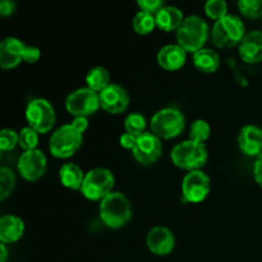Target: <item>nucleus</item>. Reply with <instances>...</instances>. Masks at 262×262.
Instances as JSON below:
<instances>
[{
    "label": "nucleus",
    "mask_w": 262,
    "mask_h": 262,
    "mask_svg": "<svg viewBox=\"0 0 262 262\" xmlns=\"http://www.w3.org/2000/svg\"><path fill=\"white\" fill-rule=\"evenodd\" d=\"M99 211L102 223L112 229L123 228L132 217L130 202L122 192L113 191L107 194L102 201H100Z\"/></svg>",
    "instance_id": "nucleus-1"
},
{
    "label": "nucleus",
    "mask_w": 262,
    "mask_h": 262,
    "mask_svg": "<svg viewBox=\"0 0 262 262\" xmlns=\"http://www.w3.org/2000/svg\"><path fill=\"white\" fill-rule=\"evenodd\" d=\"M209 37V26L199 15L184 18L181 27L177 30V41L187 53H197L204 49Z\"/></svg>",
    "instance_id": "nucleus-2"
},
{
    "label": "nucleus",
    "mask_w": 262,
    "mask_h": 262,
    "mask_svg": "<svg viewBox=\"0 0 262 262\" xmlns=\"http://www.w3.org/2000/svg\"><path fill=\"white\" fill-rule=\"evenodd\" d=\"M209 152L205 143L188 140L178 143L170 152V159L176 166L186 170H200L206 164Z\"/></svg>",
    "instance_id": "nucleus-3"
},
{
    "label": "nucleus",
    "mask_w": 262,
    "mask_h": 262,
    "mask_svg": "<svg viewBox=\"0 0 262 262\" xmlns=\"http://www.w3.org/2000/svg\"><path fill=\"white\" fill-rule=\"evenodd\" d=\"M245 36V23L234 14H228L216 20L211 30V40L217 48H233L239 45Z\"/></svg>",
    "instance_id": "nucleus-4"
},
{
    "label": "nucleus",
    "mask_w": 262,
    "mask_h": 262,
    "mask_svg": "<svg viewBox=\"0 0 262 262\" xmlns=\"http://www.w3.org/2000/svg\"><path fill=\"white\" fill-rule=\"evenodd\" d=\"M186 125L184 115L176 107H164L151 118L150 127L160 140H170L182 133Z\"/></svg>",
    "instance_id": "nucleus-5"
},
{
    "label": "nucleus",
    "mask_w": 262,
    "mask_h": 262,
    "mask_svg": "<svg viewBox=\"0 0 262 262\" xmlns=\"http://www.w3.org/2000/svg\"><path fill=\"white\" fill-rule=\"evenodd\" d=\"M115 184L114 174L105 168H95L86 173L81 192L91 201H102L113 192Z\"/></svg>",
    "instance_id": "nucleus-6"
},
{
    "label": "nucleus",
    "mask_w": 262,
    "mask_h": 262,
    "mask_svg": "<svg viewBox=\"0 0 262 262\" xmlns=\"http://www.w3.org/2000/svg\"><path fill=\"white\" fill-rule=\"evenodd\" d=\"M83 142L82 133L74 129L72 124H64L51 135L49 141V150L51 155L59 159L73 156Z\"/></svg>",
    "instance_id": "nucleus-7"
},
{
    "label": "nucleus",
    "mask_w": 262,
    "mask_h": 262,
    "mask_svg": "<svg viewBox=\"0 0 262 262\" xmlns=\"http://www.w3.org/2000/svg\"><path fill=\"white\" fill-rule=\"evenodd\" d=\"M26 120L37 133H48L55 124V110L46 99H33L26 107Z\"/></svg>",
    "instance_id": "nucleus-8"
},
{
    "label": "nucleus",
    "mask_w": 262,
    "mask_h": 262,
    "mask_svg": "<svg viewBox=\"0 0 262 262\" xmlns=\"http://www.w3.org/2000/svg\"><path fill=\"white\" fill-rule=\"evenodd\" d=\"M66 107L69 114L77 117L87 118L101 107L100 95L89 87H81L71 92L66 99Z\"/></svg>",
    "instance_id": "nucleus-9"
},
{
    "label": "nucleus",
    "mask_w": 262,
    "mask_h": 262,
    "mask_svg": "<svg viewBox=\"0 0 262 262\" xmlns=\"http://www.w3.org/2000/svg\"><path fill=\"white\" fill-rule=\"evenodd\" d=\"M211 181L209 176L202 170H193L186 174L182 181V194L187 202L199 204L209 194Z\"/></svg>",
    "instance_id": "nucleus-10"
},
{
    "label": "nucleus",
    "mask_w": 262,
    "mask_h": 262,
    "mask_svg": "<svg viewBox=\"0 0 262 262\" xmlns=\"http://www.w3.org/2000/svg\"><path fill=\"white\" fill-rule=\"evenodd\" d=\"M48 160H46L45 154L38 148L35 150H28L20 155L18 160L17 168L20 176L26 181L35 182L40 179L45 174Z\"/></svg>",
    "instance_id": "nucleus-11"
},
{
    "label": "nucleus",
    "mask_w": 262,
    "mask_h": 262,
    "mask_svg": "<svg viewBox=\"0 0 262 262\" xmlns=\"http://www.w3.org/2000/svg\"><path fill=\"white\" fill-rule=\"evenodd\" d=\"M161 152H163V145L160 138L150 132H145L138 136L137 142L132 150L133 158L143 165L155 163L161 156Z\"/></svg>",
    "instance_id": "nucleus-12"
},
{
    "label": "nucleus",
    "mask_w": 262,
    "mask_h": 262,
    "mask_svg": "<svg viewBox=\"0 0 262 262\" xmlns=\"http://www.w3.org/2000/svg\"><path fill=\"white\" fill-rule=\"evenodd\" d=\"M99 95L101 107L109 114H122L129 105L128 92L119 84L112 83Z\"/></svg>",
    "instance_id": "nucleus-13"
},
{
    "label": "nucleus",
    "mask_w": 262,
    "mask_h": 262,
    "mask_svg": "<svg viewBox=\"0 0 262 262\" xmlns=\"http://www.w3.org/2000/svg\"><path fill=\"white\" fill-rule=\"evenodd\" d=\"M147 247L154 255L166 256L174 250L176 238L170 229L165 227H155L147 234Z\"/></svg>",
    "instance_id": "nucleus-14"
},
{
    "label": "nucleus",
    "mask_w": 262,
    "mask_h": 262,
    "mask_svg": "<svg viewBox=\"0 0 262 262\" xmlns=\"http://www.w3.org/2000/svg\"><path fill=\"white\" fill-rule=\"evenodd\" d=\"M26 43L17 37H7L0 42V67L10 69L23 60Z\"/></svg>",
    "instance_id": "nucleus-15"
},
{
    "label": "nucleus",
    "mask_w": 262,
    "mask_h": 262,
    "mask_svg": "<svg viewBox=\"0 0 262 262\" xmlns=\"http://www.w3.org/2000/svg\"><path fill=\"white\" fill-rule=\"evenodd\" d=\"M238 51L246 63L255 64L262 61V31H251L246 33L238 45Z\"/></svg>",
    "instance_id": "nucleus-16"
},
{
    "label": "nucleus",
    "mask_w": 262,
    "mask_h": 262,
    "mask_svg": "<svg viewBox=\"0 0 262 262\" xmlns=\"http://www.w3.org/2000/svg\"><path fill=\"white\" fill-rule=\"evenodd\" d=\"M241 151L248 156L262 155V129L256 125H245L238 133Z\"/></svg>",
    "instance_id": "nucleus-17"
},
{
    "label": "nucleus",
    "mask_w": 262,
    "mask_h": 262,
    "mask_svg": "<svg viewBox=\"0 0 262 262\" xmlns=\"http://www.w3.org/2000/svg\"><path fill=\"white\" fill-rule=\"evenodd\" d=\"M187 51L179 45L163 46L158 53V63L166 71H178L186 64Z\"/></svg>",
    "instance_id": "nucleus-18"
},
{
    "label": "nucleus",
    "mask_w": 262,
    "mask_h": 262,
    "mask_svg": "<svg viewBox=\"0 0 262 262\" xmlns=\"http://www.w3.org/2000/svg\"><path fill=\"white\" fill-rule=\"evenodd\" d=\"M25 223L15 215H4L0 219V241L2 243H14L22 238Z\"/></svg>",
    "instance_id": "nucleus-19"
},
{
    "label": "nucleus",
    "mask_w": 262,
    "mask_h": 262,
    "mask_svg": "<svg viewBox=\"0 0 262 262\" xmlns=\"http://www.w3.org/2000/svg\"><path fill=\"white\" fill-rule=\"evenodd\" d=\"M155 19L156 27L165 32H170V31H177L181 27L184 17L183 12L179 8L173 7V5H165L156 13Z\"/></svg>",
    "instance_id": "nucleus-20"
},
{
    "label": "nucleus",
    "mask_w": 262,
    "mask_h": 262,
    "mask_svg": "<svg viewBox=\"0 0 262 262\" xmlns=\"http://www.w3.org/2000/svg\"><path fill=\"white\" fill-rule=\"evenodd\" d=\"M84 176L86 174L83 173V170L77 164L73 163L64 164L59 170V178H60L61 184L67 188L73 189V191H77V189L81 191Z\"/></svg>",
    "instance_id": "nucleus-21"
},
{
    "label": "nucleus",
    "mask_w": 262,
    "mask_h": 262,
    "mask_svg": "<svg viewBox=\"0 0 262 262\" xmlns=\"http://www.w3.org/2000/svg\"><path fill=\"white\" fill-rule=\"evenodd\" d=\"M193 64L202 73H214L220 66V56L211 49H201L193 54Z\"/></svg>",
    "instance_id": "nucleus-22"
},
{
    "label": "nucleus",
    "mask_w": 262,
    "mask_h": 262,
    "mask_svg": "<svg viewBox=\"0 0 262 262\" xmlns=\"http://www.w3.org/2000/svg\"><path fill=\"white\" fill-rule=\"evenodd\" d=\"M86 83L89 89L94 90L95 92L100 94L107 86L112 84L110 83L109 72L104 67H95V68L90 69L86 76Z\"/></svg>",
    "instance_id": "nucleus-23"
},
{
    "label": "nucleus",
    "mask_w": 262,
    "mask_h": 262,
    "mask_svg": "<svg viewBox=\"0 0 262 262\" xmlns=\"http://www.w3.org/2000/svg\"><path fill=\"white\" fill-rule=\"evenodd\" d=\"M133 30L138 33V35H148L152 32L156 27V19L155 15L147 12H140L135 15L132 20Z\"/></svg>",
    "instance_id": "nucleus-24"
},
{
    "label": "nucleus",
    "mask_w": 262,
    "mask_h": 262,
    "mask_svg": "<svg viewBox=\"0 0 262 262\" xmlns=\"http://www.w3.org/2000/svg\"><path fill=\"white\" fill-rule=\"evenodd\" d=\"M15 187V174L7 166H3L0 169V200L4 201Z\"/></svg>",
    "instance_id": "nucleus-25"
},
{
    "label": "nucleus",
    "mask_w": 262,
    "mask_h": 262,
    "mask_svg": "<svg viewBox=\"0 0 262 262\" xmlns=\"http://www.w3.org/2000/svg\"><path fill=\"white\" fill-rule=\"evenodd\" d=\"M124 128L129 135L141 136L146 129V118L140 113H130L124 120Z\"/></svg>",
    "instance_id": "nucleus-26"
},
{
    "label": "nucleus",
    "mask_w": 262,
    "mask_h": 262,
    "mask_svg": "<svg viewBox=\"0 0 262 262\" xmlns=\"http://www.w3.org/2000/svg\"><path fill=\"white\" fill-rule=\"evenodd\" d=\"M210 133H211V128L209 123L204 119H197L192 123L189 128V140L204 143L210 137Z\"/></svg>",
    "instance_id": "nucleus-27"
},
{
    "label": "nucleus",
    "mask_w": 262,
    "mask_h": 262,
    "mask_svg": "<svg viewBox=\"0 0 262 262\" xmlns=\"http://www.w3.org/2000/svg\"><path fill=\"white\" fill-rule=\"evenodd\" d=\"M18 145L23 148L25 151L28 150H35L37 148L38 145V133L36 132L33 128L31 127H25L18 132Z\"/></svg>",
    "instance_id": "nucleus-28"
},
{
    "label": "nucleus",
    "mask_w": 262,
    "mask_h": 262,
    "mask_svg": "<svg viewBox=\"0 0 262 262\" xmlns=\"http://www.w3.org/2000/svg\"><path fill=\"white\" fill-rule=\"evenodd\" d=\"M205 12L215 22L228 15V4L224 0H209L205 4Z\"/></svg>",
    "instance_id": "nucleus-29"
},
{
    "label": "nucleus",
    "mask_w": 262,
    "mask_h": 262,
    "mask_svg": "<svg viewBox=\"0 0 262 262\" xmlns=\"http://www.w3.org/2000/svg\"><path fill=\"white\" fill-rule=\"evenodd\" d=\"M238 8L248 18L262 17V0H241L238 2Z\"/></svg>",
    "instance_id": "nucleus-30"
},
{
    "label": "nucleus",
    "mask_w": 262,
    "mask_h": 262,
    "mask_svg": "<svg viewBox=\"0 0 262 262\" xmlns=\"http://www.w3.org/2000/svg\"><path fill=\"white\" fill-rule=\"evenodd\" d=\"M18 133L10 128H4L0 132V150L2 151H10L18 145Z\"/></svg>",
    "instance_id": "nucleus-31"
},
{
    "label": "nucleus",
    "mask_w": 262,
    "mask_h": 262,
    "mask_svg": "<svg viewBox=\"0 0 262 262\" xmlns=\"http://www.w3.org/2000/svg\"><path fill=\"white\" fill-rule=\"evenodd\" d=\"M138 7L141 8L142 12H147L155 15L165 5H164L163 0H138Z\"/></svg>",
    "instance_id": "nucleus-32"
},
{
    "label": "nucleus",
    "mask_w": 262,
    "mask_h": 262,
    "mask_svg": "<svg viewBox=\"0 0 262 262\" xmlns=\"http://www.w3.org/2000/svg\"><path fill=\"white\" fill-rule=\"evenodd\" d=\"M41 51L37 46H26L25 53H23V61L28 64H33L40 59Z\"/></svg>",
    "instance_id": "nucleus-33"
},
{
    "label": "nucleus",
    "mask_w": 262,
    "mask_h": 262,
    "mask_svg": "<svg viewBox=\"0 0 262 262\" xmlns=\"http://www.w3.org/2000/svg\"><path fill=\"white\" fill-rule=\"evenodd\" d=\"M15 8H17V4L12 0H2L0 2V14L4 17L12 15L15 12Z\"/></svg>",
    "instance_id": "nucleus-34"
},
{
    "label": "nucleus",
    "mask_w": 262,
    "mask_h": 262,
    "mask_svg": "<svg viewBox=\"0 0 262 262\" xmlns=\"http://www.w3.org/2000/svg\"><path fill=\"white\" fill-rule=\"evenodd\" d=\"M136 142H137V137L133 135H129V133H124V135L120 136L119 143L122 147L128 148V150H133Z\"/></svg>",
    "instance_id": "nucleus-35"
},
{
    "label": "nucleus",
    "mask_w": 262,
    "mask_h": 262,
    "mask_svg": "<svg viewBox=\"0 0 262 262\" xmlns=\"http://www.w3.org/2000/svg\"><path fill=\"white\" fill-rule=\"evenodd\" d=\"M71 124L72 127H73L76 130H78L79 133H83L84 130L87 129V127H89V120H87V118L84 117H77L74 118L73 122H72Z\"/></svg>",
    "instance_id": "nucleus-36"
},
{
    "label": "nucleus",
    "mask_w": 262,
    "mask_h": 262,
    "mask_svg": "<svg viewBox=\"0 0 262 262\" xmlns=\"http://www.w3.org/2000/svg\"><path fill=\"white\" fill-rule=\"evenodd\" d=\"M253 176H255V181L262 188V155L258 156L253 164Z\"/></svg>",
    "instance_id": "nucleus-37"
},
{
    "label": "nucleus",
    "mask_w": 262,
    "mask_h": 262,
    "mask_svg": "<svg viewBox=\"0 0 262 262\" xmlns=\"http://www.w3.org/2000/svg\"><path fill=\"white\" fill-rule=\"evenodd\" d=\"M0 262H7L8 258V250H7V245L5 243H2L0 245Z\"/></svg>",
    "instance_id": "nucleus-38"
}]
</instances>
